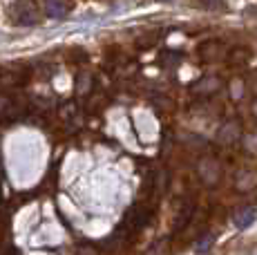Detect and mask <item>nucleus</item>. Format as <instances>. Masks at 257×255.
Segmentation results:
<instances>
[{"label":"nucleus","instance_id":"nucleus-4","mask_svg":"<svg viewBox=\"0 0 257 255\" xmlns=\"http://www.w3.org/2000/svg\"><path fill=\"white\" fill-rule=\"evenodd\" d=\"M204 164L208 166V170H201V168H199V173H201V179H204L206 184H217V181H219V175H221V170H219V166H217V161H212V159H206Z\"/></svg>","mask_w":257,"mask_h":255},{"label":"nucleus","instance_id":"nucleus-2","mask_svg":"<svg viewBox=\"0 0 257 255\" xmlns=\"http://www.w3.org/2000/svg\"><path fill=\"white\" fill-rule=\"evenodd\" d=\"M74 9L72 0H45V14L49 18H65Z\"/></svg>","mask_w":257,"mask_h":255},{"label":"nucleus","instance_id":"nucleus-3","mask_svg":"<svg viewBox=\"0 0 257 255\" xmlns=\"http://www.w3.org/2000/svg\"><path fill=\"white\" fill-rule=\"evenodd\" d=\"M257 219V208L253 206H246V208H239L237 213L233 215V224L239 230H246L248 226H253V222Z\"/></svg>","mask_w":257,"mask_h":255},{"label":"nucleus","instance_id":"nucleus-5","mask_svg":"<svg viewBox=\"0 0 257 255\" xmlns=\"http://www.w3.org/2000/svg\"><path fill=\"white\" fill-rule=\"evenodd\" d=\"M210 244H212V235H206V237H201L199 242L195 244L197 253H199V255H206V253H208V248H210Z\"/></svg>","mask_w":257,"mask_h":255},{"label":"nucleus","instance_id":"nucleus-1","mask_svg":"<svg viewBox=\"0 0 257 255\" xmlns=\"http://www.w3.org/2000/svg\"><path fill=\"white\" fill-rule=\"evenodd\" d=\"M9 18H12V23H16V25L32 27L41 21V12H38L34 0H16V3L9 7Z\"/></svg>","mask_w":257,"mask_h":255}]
</instances>
